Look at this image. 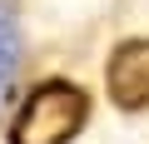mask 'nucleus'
Listing matches in <instances>:
<instances>
[{
    "instance_id": "1",
    "label": "nucleus",
    "mask_w": 149,
    "mask_h": 144,
    "mask_svg": "<svg viewBox=\"0 0 149 144\" xmlns=\"http://www.w3.org/2000/svg\"><path fill=\"white\" fill-rule=\"evenodd\" d=\"M90 119V95L74 80H45L25 95L15 124H10V144H70Z\"/></svg>"
},
{
    "instance_id": "2",
    "label": "nucleus",
    "mask_w": 149,
    "mask_h": 144,
    "mask_svg": "<svg viewBox=\"0 0 149 144\" xmlns=\"http://www.w3.org/2000/svg\"><path fill=\"white\" fill-rule=\"evenodd\" d=\"M104 90L124 114L149 109V35L119 40L104 60Z\"/></svg>"
}]
</instances>
